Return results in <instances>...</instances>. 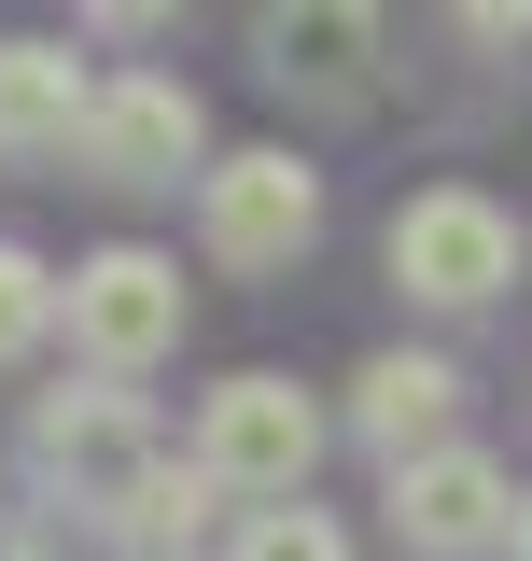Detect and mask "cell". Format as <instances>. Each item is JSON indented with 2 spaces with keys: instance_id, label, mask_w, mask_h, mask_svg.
Listing matches in <instances>:
<instances>
[{
  "instance_id": "obj_2",
  "label": "cell",
  "mask_w": 532,
  "mask_h": 561,
  "mask_svg": "<svg viewBox=\"0 0 532 561\" xmlns=\"http://www.w3.org/2000/svg\"><path fill=\"white\" fill-rule=\"evenodd\" d=\"M323 239V169L309 154H210V183H197V253L224 280H280L294 253Z\"/></svg>"
},
{
  "instance_id": "obj_12",
  "label": "cell",
  "mask_w": 532,
  "mask_h": 561,
  "mask_svg": "<svg viewBox=\"0 0 532 561\" xmlns=\"http://www.w3.org/2000/svg\"><path fill=\"white\" fill-rule=\"evenodd\" d=\"M57 323H70V280L43 267V253H14V239H0V365H28Z\"/></svg>"
},
{
  "instance_id": "obj_7",
  "label": "cell",
  "mask_w": 532,
  "mask_h": 561,
  "mask_svg": "<svg viewBox=\"0 0 532 561\" xmlns=\"http://www.w3.org/2000/svg\"><path fill=\"white\" fill-rule=\"evenodd\" d=\"M197 154H210L197 84H169V70H113V84H99V127H84V169H99V183H183Z\"/></svg>"
},
{
  "instance_id": "obj_15",
  "label": "cell",
  "mask_w": 532,
  "mask_h": 561,
  "mask_svg": "<svg viewBox=\"0 0 532 561\" xmlns=\"http://www.w3.org/2000/svg\"><path fill=\"white\" fill-rule=\"evenodd\" d=\"M113 561H154V548H113Z\"/></svg>"
},
{
  "instance_id": "obj_9",
  "label": "cell",
  "mask_w": 532,
  "mask_h": 561,
  "mask_svg": "<svg viewBox=\"0 0 532 561\" xmlns=\"http://www.w3.org/2000/svg\"><path fill=\"white\" fill-rule=\"evenodd\" d=\"M99 84L70 43H0V154H84Z\"/></svg>"
},
{
  "instance_id": "obj_4",
  "label": "cell",
  "mask_w": 532,
  "mask_h": 561,
  "mask_svg": "<svg viewBox=\"0 0 532 561\" xmlns=\"http://www.w3.org/2000/svg\"><path fill=\"white\" fill-rule=\"evenodd\" d=\"M197 463H210V491H239V519L253 505H309V463H323V408L294 393V379H224L197 408Z\"/></svg>"
},
{
  "instance_id": "obj_3",
  "label": "cell",
  "mask_w": 532,
  "mask_h": 561,
  "mask_svg": "<svg viewBox=\"0 0 532 561\" xmlns=\"http://www.w3.org/2000/svg\"><path fill=\"white\" fill-rule=\"evenodd\" d=\"M393 280L420 309H490V295H519V210L476 197V183H420L393 210Z\"/></svg>"
},
{
  "instance_id": "obj_1",
  "label": "cell",
  "mask_w": 532,
  "mask_h": 561,
  "mask_svg": "<svg viewBox=\"0 0 532 561\" xmlns=\"http://www.w3.org/2000/svg\"><path fill=\"white\" fill-rule=\"evenodd\" d=\"M169 449H154V408H140L127 379H84V393H28V478L57 491L70 519H127L140 478H154Z\"/></svg>"
},
{
  "instance_id": "obj_11",
  "label": "cell",
  "mask_w": 532,
  "mask_h": 561,
  "mask_svg": "<svg viewBox=\"0 0 532 561\" xmlns=\"http://www.w3.org/2000/svg\"><path fill=\"white\" fill-rule=\"evenodd\" d=\"M210 505H224V491H210V463L183 449V463H154V478H140V505L113 519V548H154V561H197Z\"/></svg>"
},
{
  "instance_id": "obj_8",
  "label": "cell",
  "mask_w": 532,
  "mask_h": 561,
  "mask_svg": "<svg viewBox=\"0 0 532 561\" xmlns=\"http://www.w3.org/2000/svg\"><path fill=\"white\" fill-rule=\"evenodd\" d=\"M449 421H463V365H449V351H379V365L350 379V435H365L379 463H435V449H463Z\"/></svg>"
},
{
  "instance_id": "obj_5",
  "label": "cell",
  "mask_w": 532,
  "mask_h": 561,
  "mask_svg": "<svg viewBox=\"0 0 532 561\" xmlns=\"http://www.w3.org/2000/svg\"><path fill=\"white\" fill-rule=\"evenodd\" d=\"M70 351H84V379H154L183 351V267L140 253V239L84 253L70 267Z\"/></svg>"
},
{
  "instance_id": "obj_14",
  "label": "cell",
  "mask_w": 532,
  "mask_h": 561,
  "mask_svg": "<svg viewBox=\"0 0 532 561\" xmlns=\"http://www.w3.org/2000/svg\"><path fill=\"white\" fill-rule=\"evenodd\" d=\"M505 561H532V491H519V548H505Z\"/></svg>"
},
{
  "instance_id": "obj_13",
  "label": "cell",
  "mask_w": 532,
  "mask_h": 561,
  "mask_svg": "<svg viewBox=\"0 0 532 561\" xmlns=\"http://www.w3.org/2000/svg\"><path fill=\"white\" fill-rule=\"evenodd\" d=\"M224 561H350V534H336L323 505H253V519H239V548Z\"/></svg>"
},
{
  "instance_id": "obj_10",
  "label": "cell",
  "mask_w": 532,
  "mask_h": 561,
  "mask_svg": "<svg viewBox=\"0 0 532 561\" xmlns=\"http://www.w3.org/2000/svg\"><path fill=\"white\" fill-rule=\"evenodd\" d=\"M253 70L266 84H309V99H350L379 70V14H350V0H323V14H253Z\"/></svg>"
},
{
  "instance_id": "obj_6",
  "label": "cell",
  "mask_w": 532,
  "mask_h": 561,
  "mask_svg": "<svg viewBox=\"0 0 532 561\" xmlns=\"http://www.w3.org/2000/svg\"><path fill=\"white\" fill-rule=\"evenodd\" d=\"M393 548L406 561H505L519 548V478H505L490 449L393 463Z\"/></svg>"
}]
</instances>
